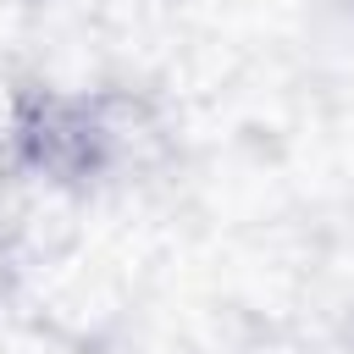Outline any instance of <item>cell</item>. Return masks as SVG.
Here are the masks:
<instances>
[{"label": "cell", "instance_id": "cell-3", "mask_svg": "<svg viewBox=\"0 0 354 354\" xmlns=\"http://www.w3.org/2000/svg\"><path fill=\"white\" fill-rule=\"evenodd\" d=\"M28 232H22V194L0 188V304H11L28 288Z\"/></svg>", "mask_w": 354, "mask_h": 354}, {"label": "cell", "instance_id": "cell-2", "mask_svg": "<svg viewBox=\"0 0 354 354\" xmlns=\"http://www.w3.org/2000/svg\"><path fill=\"white\" fill-rule=\"evenodd\" d=\"M44 88H50V77L0 66V188H17L28 177V138H33Z\"/></svg>", "mask_w": 354, "mask_h": 354}, {"label": "cell", "instance_id": "cell-5", "mask_svg": "<svg viewBox=\"0 0 354 354\" xmlns=\"http://www.w3.org/2000/svg\"><path fill=\"white\" fill-rule=\"evenodd\" d=\"M348 6H354V0H348Z\"/></svg>", "mask_w": 354, "mask_h": 354}, {"label": "cell", "instance_id": "cell-4", "mask_svg": "<svg viewBox=\"0 0 354 354\" xmlns=\"http://www.w3.org/2000/svg\"><path fill=\"white\" fill-rule=\"evenodd\" d=\"M337 354H354V304L343 310V326H337Z\"/></svg>", "mask_w": 354, "mask_h": 354}, {"label": "cell", "instance_id": "cell-1", "mask_svg": "<svg viewBox=\"0 0 354 354\" xmlns=\"http://www.w3.org/2000/svg\"><path fill=\"white\" fill-rule=\"evenodd\" d=\"M83 94H88L100 188H111V183L127 188V183L160 177L177 160V111L160 88L111 77V83H83Z\"/></svg>", "mask_w": 354, "mask_h": 354}]
</instances>
